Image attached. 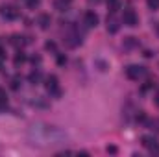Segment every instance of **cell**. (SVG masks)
Segmentation results:
<instances>
[{
  "mask_svg": "<svg viewBox=\"0 0 159 157\" xmlns=\"http://www.w3.org/2000/svg\"><path fill=\"white\" fill-rule=\"evenodd\" d=\"M0 15H2V17H6V19H9V20H15V19H19L20 11H19L15 6L2 4V6H0Z\"/></svg>",
  "mask_w": 159,
  "mask_h": 157,
  "instance_id": "cell-1",
  "label": "cell"
},
{
  "mask_svg": "<svg viewBox=\"0 0 159 157\" xmlns=\"http://www.w3.org/2000/svg\"><path fill=\"white\" fill-rule=\"evenodd\" d=\"M122 22L126 24V26H137L139 24V17H137V13H135V9H131V7H126L124 9V15H122Z\"/></svg>",
  "mask_w": 159,
  "mask_h": 157,
  "instance_id": "cell-2",
  "label": "cell"
},
{
  "mask_svg": "<svg viewBox=\"0 0 159 157\" xmlns=\"http://www.w3.org/2000/svg\"><path fill=\"white\" fill-rule=\"evenodd\" d=\"M144 74H146V69L141 67V65H129V67H126V76L129 79H139V78H143Z\"/></svg>",
  "mask_w": 159,
  "mask_h": 157,
  "instance_id": "cell-3",
  "label": "cell"
},
{
  "mask_svg": "<svg viewBox=\"0 0 159 157\" xmlns=\"http://www.w3.org/2000/svg\"><path fill=\"white\" fill-rule=\"evenodd\" d=\"M141 142H143V146L144 148H148V150H157V146H159V141L154 137V135H144L143 139H141Z\"/></svg>",
  "mask_w": 159,
  "mask_h": 157,
  "instance_id": "cell-4",
  "label": "cell"
},
{
  "mask_svg": "<svg viewBox=\"0 0 159 157\" xmlns=\"http://www.w3.org/2000/svg\"><path fill=\"white\" fill-rule=\"evenodd\" d=\"M44 87H46V91L59 94V85H57V78L56 76H48V78L44 79Z\"/></svg>",
  "mask_w": 159,
  "mask_h": 157,
  "instance_id": "cell-5",
  "label": "cell"
},
{
  "mask_svg": "<svg viewBox=\"0 0 159 157\" xmlns=\"http://www.w3.org/2000/svg\"><path fill=\"white\" fill-rule=\"evenodd\" d=\"M83 20H85V24H87L89 28H96V26H98V15H96L94 11H87V13L83 15Z\"/></svg>",
  "mask_w": 159,
  "mask_h": 157,
  "instance_id": "cell-6",
  "label": "cell"
},
{
  "mask_svg": "<svg viewBox=\"0 0 159 157\" xmlns=\"http://www.w3.org/2000/svg\"><path fill=\"white\" fill-rule=\"evenodd\" d=\"M119 28H120L119 20H117V19L113 17V13H111V17H107V32H109V34H117Z\"/></svg>",
  "mask_w": 159,
  "mask_h": 157,
  "instance_id": "cell-7",
  "label": "cell"
},
{
  "mask_svg": "<svg viewBox=\"0 0 159 157\" xmlns=\"http://www.w3.org/2000/svg\"><path fill=\"white\" fill-rule=\"evenodd\" d=\"M37 22H39V26L43 30H48L50 28V22H52V19H50V15H46V13H41L39 19H37Z\"/></svg>",
  "mask_w": 159,
  "mask_h": 157,
  "instance_id": "cell-8",
  "label": "cell"
},
{
  "mask_svg": "<svg viewBox=\"0 0 159 157\" xmlns=\"http://www.w3.org/2000/svg\"><path fill=\"white\" fill-rule=\"evenodd\" d=\"M120 6H122L120 0H107V9H109L111 13H117L120 9Z\"/></svg>",
  "mask_w": 159,
  "mask_h": 157,
  "instance_id": "cell-9",
  "label": "cell"
},
{
  "mask_svg": "<svg viewBox=\"0 0 159 157\" xmlns=\"http://www.w3.org/2000/svg\"><path fill=\"white\" fill-rule=\"evenodd\" d=\"M70 2H72V0H56L54 6H56V9H59V11H65V9L70 6Z\"/></svg>",
  "mask_w": 159,
  "mask_h": 157,
  "instance_id": "cell-10",
  "label": "cell"
},
{
  "mask_svg": "<svg viewBox=\"0 0 159 157\" xmlns=\"http://www.w3.org/2000/svg\"><path fill=\"white\" fill-rule=\"evenodd\" d=\"M26 41H24V37H20V35H13L11 37V44H15V46H22Z\"/></svg>",
  "mask_w": 159,
  "mask_h": 157,
  "instance_id": "cell-11",
  "label": "cell"
},
{
  "mask_svg": "<svg viewBox=\"0 0 159 157\" xmlns=\"http://www.w3.org/2000/svg\"><path fill=\"white\" fill-rule=\"evenodd\" d=\"M24 61H26V56H24V54H22V52H20V54H17V56H15V65H22V63H24Z\"/></svg>",
  "mask_w": 159,
  "mask_h": 157,
  "instance_id": "cell-12",
  "label": "cell"
},
{
  "mask_svg": "<svg viewBox=\"0 0 159 157\" xmlns=\"http://www.w3.org/2000/svg\"><path fill=\"white\" fill-rule=\"evenodd\" d=\"M28 79H30V83H37V81L41 79V74L39 72H32V74L28 76Z\"/></svg>",
  "mask_w": 159,
  "mask_h": 157,
  "instance_id": "cell-13",
  "label": "cell"
},
{
  "mask_svg": "<svg viewBox=\"0 0 159 157\" xmlns=\"http://www.w3.org/2000/svg\"><path fill=\"white\" fill-rule=\"evenodd\" d=\"M150 9H159V0H146Z\"/></svg>",
  "mask_w": 159,
  "mask_h": 157,
  "instance_id": "cell-14",
  "label": "cell"
},
{
  "mask_svg": "<svg viewBox=\"0 0 159 157\" xmlns=\"http://www.w3.org/2000/svg\"><path fill=\"white\" fill-rule=\"evenodd\" d=\"M26 4H28V7L35 9V7H37V6L41 4V0H26Z\"/></svg>",
  "mask_w": 159,
  "mask_h": 157,
  "instance_id": "cell-15",
  "label": "cell"
},
{
  "mask_svg": "<svg viewBox=\"0 0 159 157\" xmlns=\"http://www.w3.org/2000/svg\"><path fill=\"white\" fill-rule=\"evenodd\" d=\"M19 87H20V78L17 76V78L11 79V89H19Z\"/></svg>",
  "mask_w": 159,
  "mask_h": 157,
  "instance_id": "cell-16",
  "label": "cell"
},
{
  "mask_svg": "<svg viewBox=\"0 0 159 157\" xmlns=\"http://www.w3.org/2000/svg\"><path fill=\"white\" fill-rule=\"evenodd\" d=\"M135 44H137L135 37H128V41H126V46H135Z\"/></svg>",
  "mask_w": 159,
  "mask_h": 157,
  "instance_id": "cell-17",
  "label": "cell"
},
{
  "mask_svg": "<svg viewBox=\"0 0 159 157\" xmlns=\"http://www.w3.org/2000/svg\"><path fill=\"white\" fill-rule=\"evenodd\" d=\"M44 48H46V50H56V43H52V41H48V43L44 44Z\"/></svg>",
  "mask_w": 159,
  "mask_h": 157,
  "instance_id": "cell-18",
  "label": "cell"
},
{
  "mask_svg": "<svg viewBox=\"0 0 159 157\" xmlns=\"http://www.w3.org/2000/svg\"><path fill=\"white\" fill-rule=\"evenodd\" d=\"M0 102H6L7 104V96H6V91L4 89H0Z\"/></svg>",
  "mask_w": 159,
  "mask_h": 157,
  "instance_id": "cell-19",
  "label": "cell"
},
{
  "mask_svg": "<svg viewBox=\"0 0 159 157\" xmlns=\"http://www.w3.org/2000/svg\"><path fill=\"white\" fill-rule=\"evenodd\" d=\"M107 152H109V154H117V148H115V146H107Z\"/></svg>",
  "mask_w": 159,
  "mask_h": 157,
  "instance_id": "cell-20",
  "label": "cell"
},
{
  "mask_svg": "<svg viewBox=\"0 0 159 157\" xmlns=\"http://www.w3.org/2000/svg\"><path fill=\"white\" fill-rule=\"evenodd\" d=\"M65 61H67V59H65V57H63V56H59V57H57V63H59V65H63V63H65Z\"/></svg>",
  "mask_w": 159,
  "mask_h": 157,
  "instance_id": "cell-21",
  "label": "cell"
},
{
  "mask_svg": "<svg viewBox=\"0 0 159 157\" xmlns=\"http://www.w3.org/2000/svg\"><path fill=\"white\" fill-rule=\"evenodd\" d=\"M6 105H7L6 102H0V111H2V109H6Z\"/></svg>",
  "mask_w": 159,
  "mask_h": 157,
  "instance_id": "cell-22",
  "label": "cell"
},
{
  "mask_svg": "<svg viewBox=\"0 0 159 157\" xmlns=\"http://www.w3.org/2000/svg\"><path fill=\"white\" fill-rule=\"evenodd\" d=\"M4 56H6V54H4V48L0 46V57H4Z\"/></svg>",
  "mask_w": 159,
  "mask_h": 157,
  "instance_id": "cell-23",
  "label": "cell"
},
{
  "mask_svg": "<svg viewBox=\"0 0 159 157\" xmlns=\"http://www.w3.org/2000/svg\"><path fill=\"white\" fill-rule=\"evenodd\" d=\"M156 34H157V37H159V24L156 26Z\"/></svg>",
  "mask_w": 159,
  "mask_h": 157,
  "instance_id": "cell-24",
  "label": "cell"
},
{
  "mask_svg": "<svg viewBox=\"0 0 159 157\" xmlns=\"http://www.w3.org/2000/svg\"><path fill=\"white\" fill-rule=\"evenodd\" d=\"M156 104H157V105H159V94H157V98H156Z\"/></svg>",
  "mask_w": 159,
  "mask_h": 157,
  "instance_id": "cell-25",
  "label": "cell"
}]
</instances>
